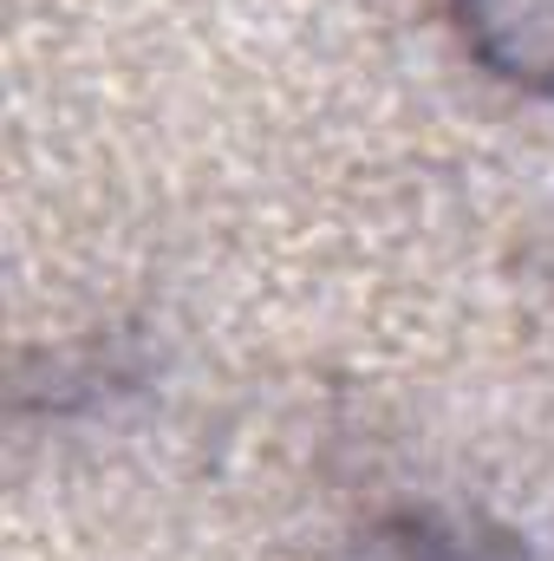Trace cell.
Masks as SVG:
<instances>
[{
    "instance_id": "obj_1",
    "label": "cell",
    "mask_w": 554,
    "mask_h": 561,
    "mask_svg": "<svg viewBox=\"0 0 554 561\" xmlns=\"http://www.w3.org/2000/svg\"><path fill=\"white\" fill-rule=\"evenodd\" d=\"M470 59L516 85V92H554V0H450Z\"/></svg>"
},
{
    "instance_id": "obj_2",
    "label": "cell",
    "mask_w": 554,
    "mask_h": 561,
    "mask_svg": "<svg viewBox=\"0 0 554 561\" xmlns=\"http://www.w3.org/2000/svg\"><path fill=\"white\" fill-rule=\"evenodd\" d=\"M339 561H535V549L496 523H463V516H437V510H405L372 523L366 536H353Z\"/></svg>"
}]
</instances>
